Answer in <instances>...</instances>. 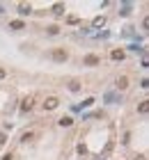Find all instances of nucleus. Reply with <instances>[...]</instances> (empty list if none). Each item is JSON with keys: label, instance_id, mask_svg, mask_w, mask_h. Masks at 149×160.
<instances>
[{"label": "nucleus", "instance_id": "16", "mask_svg": "<svg viewBox=\"0 0 149 160\" xmlns=\"http://www.w3.org/2000/svg\"><path fill=\"white\" fill-rule=\"evenodd\" d=\"M5 76H7V73H5V69H0V80H2Z\"/></svg>", "mask_w": 149, "mask_h": 160}, {"label": "nucleus", "instance_id": "14", "mask_svg": "<svg viewBox=\"0 0 149 160\" xmlns=\"http://www.w3.org/2000/svg\"><path fill=\"white\" fill-rule=\"evenodd\" d=\"M32 137H35V135H32V133H23V137H21V140H23V142H30Z\"/></svg>", "mask_w": 149, "mask_h": 160}, {"label": "nucleus", "instance_id": "1", "mask_svg": "<svg viewBox=\"0 0 149 160\" xmlns=\"http://www.w3.org/2000/svg\"><path fill=\"white\" fill-rule=\"evenodd\" d=\"M57 105H60V101H57V96H48V98L44 101V110H55Z\"/></svg>", "mask_w": 149, "mask_h": 160}, {"label": "nucleus", "instance_id": "7", "mask_svg": "<svg viewBox=\"0 0 149 160\" xmlns=\"http://www.w3.org/2000/svg\"><path fill=\"white\" fill-rule=\"evenodd\" d=\"M110 57L115 59V62H119V59H124V51H113V55Z\"/></svg>", "mask_w": 149, "mask_h": 160}, {"label": "nucleus", "instance_id": "4", "mask_svg": "<svg viewBox=\"0 0 149 160\" xmlns=\"http://www.w3.org/2000/svg\"><path fill=\"white\" fill-rule=\"evenodd\" d=\"M117 87H119V89H126V87H129V78H126V76L117 78Z\"/></svg>", "mask_w": 149, "mask_h": 160}, {"label": "nucleus", "instance_id": "13", "mask_svg": "<svg viewBox=\"0 0 149 160\" xmlns=\"http://www.w3.org/2000/svg\"><path fill=\"white\" fill-rule=\"evenodd\" d=\"M69 89H71V92H78V89H80V83H76V80H73V83L69 85Z\"/></svg>", "mask_w": 149, "mask_h": 160}, {"label": "nucleus", "instance_id": "15", "mask_svg": "<svg viewBox=\"0 0 149 160\" xmlns=\"http://www.w3.org/2000/svg\"><path fill=\"white\" fill-rule=\"evenodd\" d=\"M57 32H60V28H57V25H51V28H48V34H57Z\"/></svg>", "mask_w": 149, "mask_h": 160}, {"label": "nucleus", "instance_id": "2", "mask_svg": "<svg viewBox=\"0 0 149 160\" xmlns=\"http://www.w3.org/2000/svg\"><path fill=\"white\" fill-rule=\"evenodd\" d=\"M99 62H101V57H97V55H87V57L83 59V64H85V67H97Z\"/></svg>", "mask_w": 149, "mask_h": 160}, {"label": "nucleus", "instance_id": "9", "mask_svg": "<svg viewBox=\"0 0 149 160\" xmlns=\"http://www.w3.org/2000/svg\"><path fill=\"white\" fill-rule=\"evenodd\" d=\"M18 14H23V16L30 14V5H21V7H18Z\"/></svg>", "mask_w": 149, "mask_h": 160}, {"label": "nucleus", "instance_id": "18", "mask_svg": "<svg viewBox=\"0 0 149 160\" xmlns=\"http://www.w3.org/2000/svg\"><path fill=\"white\" fill-rule=\"evenodd\" d=\"M0 12H2V5H0Z\"/></svg>", "mask_w": 149, "mask_h": 160}, {"label": "nucleus", "instance_id": "3", "mask_svg": "<svg viewBox=\"0 0 149 160\" xmlns=\"http://www.w3.org/2000/svg\"><path fill=\"white\" fill-rule=\"evenodd\" d=\"M53 59H55V62H64V59H67V51H64V48L53 51Z\"/></svg>", "mask_w": 149, "mask_h": 160}, {"label": "nucleus", "instance_id": "10", "mask_svg": "<svg viewBox=\"0 0 149 160\" xmlns=\"http://www.w3.org/2000/svg\"><path fill=\"white\" fill-rule=\"evenodd\" d=\"M53 14H57V16L64 14V5H55V7H53Z\"/></svg>", "mask_w": 149, "mask_h": 160}, {"label": "nucleus", "instance_id": "12", "mask_svg": "<svg viewBox=\"0 0 149 160\" xmlns=\"http://www.w3.org/2000/svg\"><path fill=\"white\" fill-rule=\"evenodd\" d=\"M138 110H140L142 114H145V112L149 110V101H142V103H140V108H138Z\"/></svg>", "mask_w": 149, "mask_h": 160}, {"label": "nucleus", "instance_id": "6", "mask_svg": "<svg viewBox=\"0 0 149 160\" xmlns=\"http://www.w3.org/2000/svg\"><path fill=\"white\" fill-rule=\"evenodd\" d=\"M32 98H25V101H23V105H21V110H23V112H28V110H32Z\"/></svg>", "mask_w": 149, "mask_h": 160}, {"label": "nucleus", "instance_id": "11", "mask_svg": "<svg viewBox=\"0 0 149 160\" xmlns=\"http://www.w3.org/2000/svg\"><path fill=\"white\" fill-rule=\"evenodd\" d=\"M103 23H105V18H103V16H97V18H94V28H101Z\"/></svg>", "mask_w": 149, "mask_h": 160}, {"label": "nucleus", "instance_id": "5", "mask_svg": "<svg viewBox=\"0 0 149 160\" xmlns=\"http://www.w3.org/2000/svg\"><path fill=\"white\" fill-rule=\"evenodd\" d=\"M9 28H12V30H23V28H25V23H23V21H12V23H9Z\"/></svg>", "mask_w": 149, "mask_h": 160}, {"label": "nucleus", "instance_id": "17", "mask_svg": "<svg viewBox=\"0 0 149 160\" xmlns=\"http://www.w3.org/2000/svg\"><path fill=\"white\" fill-rule=\"evenodd\" d=\"M2 160H12V156H9V153H7V156H2Z\"/></svg>", "mask_w": 149, "mask_h": 160}, {"label": "nucleus", "instance_id": "8", "mask_svg": "<svg viewBox=\"0 0 149 160\" xmlns=\"http://www.w3.org/2000/svg\"><path fill=\"white\" fill-rule=\"evenodd\" d=\"M57 124H60V126H71V124H73V119H71V117H62Z\"/></svg>", "mask_w": 149, "mask_h": 160}]
</instances>
